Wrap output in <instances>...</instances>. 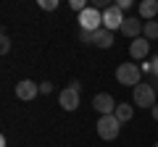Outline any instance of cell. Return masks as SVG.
<instances>
[{
  "instance_id": "6da1fadb",
  "label": "cell",
  "mask_w": 158,
  "mask_h": 147,
  "mask_svg": "<svg viewBox=\"0 0 158 147\" xmlns=\"http://www.w3.org/2000/svg\"><path fill=\"white\" fill-rule=\"evenodd\" d=\"M116 81L121 87H132V89H135L142 81V68L137 66V63H121V66L116 68Z\"/></svg>"
},
{
  "instance_id": "7a4b0ae2",
  "label": "cell",
  "mask_w": 158,
  "mask_h": 147,
  "mask_svg": "<svg viewBox=\"0 0 158 147\" xmlns=\"http://www.w3.org/2000/svg\"><path fill=\"white\" fill-rule=\"evenodd\" d=\"M118 131H121V121L116 118V116H100L98 118V137L106 142H113L118 137Z\"/></svg>"
},
{
  "instance_id": "3957f363",
  "label": "cell",
  "mask_w": 158,
  "mask_h": 147,
  "mask_svg": "<svg viewBox=\"0 0 158 147\" xmlns=\"http://www.w3.org/2000/svg\"><path fill=\"white\" fill-rule=\"evenodd\" d=\"M132 100H135V105L150 108V110H153V105H156V89H153L148 81H140V84L132 89Z\"/></svg>"
},
{
  "instance_id": "277c9868",
  "label": "cell",
  "mask_w": 158,
  "mask_h": 147,
  "mask_svg": "<svg viewBox=\"0 0 158 147\" xmlns=\"http://www.w3.org/2000/svg\"><path fill=\"white\" fill-rule=\"evenodd\" d=\"M79 29H85V32H98L103 29V13L98 8H85V11L79 13Z\"/></svg>"
},
{
  "instance_id": "5b68a950",
  "label": "cell",
  "mask_w": 158,
  "mask_h": 147,
  "mask_svg": "<svg viewBox=\"0 0 158 147\" xmlns=\"http://www.w3.org/2000/svg\"><path fill=\"white\" fill-rule=\"evenodd\" d=\"M124 13H121V8L116 6H108L106 11H103V29H108V32H116V29L124 26Z\"/></svg>"
},
{
  "instance_id": "8992f818",
  "label": "cell",
  "mask_w": 158,
  "mask_h": 147,
  "mask_svg": "<svg viewBox=\"0 0 158 147\" xmlns=\"http://www.w3.org/2000/svg\"><path fill=\"white\" fill-rule=\"evenodd\" d=\"M116 105H118V102L113 100L108 92H100V95L92 97V108H95L100 116H113V113H116Z\"/></svg>"
},
{
  "instance_id": "52a82bcc",
  "label": "cell",
  "mask_w": 158,
  "mask_h": 147,
  "mask_svg": "<svg viewBox=\"0 0 158 147\" xmlns=\"http://www.w3.org/2000/svg\"><path fill=\"white\" fill-rule=\"evenodd\" d=\"M37 95H40V84H37V81L24 79V81H19V84H16V97H19V100L29 102V100H34Z\"/></svg>"
},
{
  "instance_id": "ba28073f",
  "label": "cell",
  "mask_w": 158,
  "mask_h": 147,
  "mask_svg": "<svg viewBox=\"0 0 158 147\" xmlns=\"http://www.w3.org/2000/svg\"><path fill=\"white\" fill-rule=\"evenodd\" d=\"M58 105H61L63 110H77L79 108V92L71 89V87H63V89L58 92Z\"/></svg>"
},
{
  "instance_id": "9c48e42d",
  "label": "cell",
  "mask_w": 158,
  "mask_h": 147,
  "mask_svg": "<svg viewBox=\"0 0 158 147\" xmlns=\"http://www.w3.org/2000/svg\"><path fill=\"white\" fill-rule=\"evenodd\" d=\"M129 55L135 58V61H145V58L150 55V42H148L145 37H137V40H132V45H129Z\"/></svg>"
},
{
  "instance_id": "30bf717a",
  "label": "cell",
  "mask_w": 158,
  "mask_h": 147,
  "mask_svg": "<svg viewBox=\"0 0 158 147\" xmlns=\"http://www.w3.org/2000/svg\"><path fill=\"white\" fill-rule=\"evenodd\" d=\"M142 29H145V21H142V18H127L124 26H121V34H124V37H132V40H137V37L142 34Z\"/></svg>"
},
{
  "instance_id": "8fae6325",
  "label": "cell",
  "mask_w": 158,
  "mask_h": 147,
  "mask_svg": "<svg viewBox=\"0 0 158 147\" xmlns=\"http://www.w3.org/2000/svg\"><path fill=\"white\" fill-rule=\"evenodd\" d=\"M137 13H140V18H145V21H153V18L158 16V0H142L140 6H137Z\"/></svg>"
},
{
  "instance_id": "7c38bea8",
  "label": "cell",
  "mask_w": 158,
  "mask_h": 147,
  "mask_svg": "<svg viewBox=\"0 0 158 147\" xmlns=\"http://www.w3.org/2000/svg\"><path fill=\"white\" fill-rule=\"evenodd\" d=\"M95 45L103 47V50H108V47L113 45V32H108V29H98V32H95Z\"/></svg>"
},
{
  "instance_id": "4fadbf2b",
  "label": "cell",
  "mask_w": 158,
  "mask_h": 147,
  "mask_svg": "<svg viewBox=\"0 0 158 147\" xmlns=\"http://www.w3.org/2000/svg\"><path fill=\"white\" fill-rule=\"evenodd\" d=\"M113 116H116L121 124H127V121H132V116H135V108H132L129 102H118V105H116V113H113Z\"/></svg>"
},
{
  "instance_id": "5bb4252c",
  "label": "cell",
  "mask_w": 158,
  "mask_h": 147,
  "mask_svg": "<svg viewBox=\"0 0 158 147\" xmlns=\"http://www.w3.org/2000/svg\"><path fill=\"white\" fill-rule=\"evenodd\" d=\"M142 37L148 42L158 40V21H145V29H142Z\"/></svg>"
},
{
  "instance_id": "9a60e30c",
  "label": "cell",
  "mask_w": 158,
  "mask_h": 147,
  "mask_svg": "<svg viewBox=\"0 0 158 147\" xmlns=\"http://www.w3.org/2000/svg\"><path fill=\"white\" fill-rule=\"evenodd\" d=\"M79 40H82V45H95V32H85V29H79Z\"/></svg>"
},
{
  "instance_id": "2e32d148",
  "label": "cell",
  "mask_w": 158,
  "mask_h": 147,
  "mask_svg": "<svg viewBox=\"0 0 158 147\" xmlns=\"http://www.w3.org/2000/svg\"><path fill=\"white\" fill-rule=\"evenodd\" d=\"M37 6L42 8V11H56V8H58V0H37Z\"/></svg>"
},
{
  "instance_id": "e0dca14e",
  "label": "cell",
  "mask_w": 158,
  "mask_h": 147,
  "mask_svg": "<svg viewBox=\"0 0 158 147\" xmlns=\"http://www.w3.org/2000/svg\"><path fill=\"white\" fill-rule=\"evenodd\" d=\"M0 53H3V55H8V53H11V37H8V34H3V37H0Z\"/></svg>"
},
{
  "instance_id": "ac0fdd59",
  "label": "cell",
  "mask_w": 158,
  "mask_h": 147,
  "mask_svg": "<svg viewBox=\"0 0 158 147\" xmlns=\"http://www.w3.org/2000/svg\"><path fill=\"white\" fill-rule=\"evenodd\" d=\"M69 6H71V11H77V13H82L85 8H90V6H87V0H71Z\"/></svg>"
},
{
  "instance_id": "d6986e66",
  "label": "cell",
  "mask_w": 158,
  "mask_h": 147,
  "mask_svg": "<svg viewBox=\"0 0 158 147\" xmlns=\"http://www.w3.org/2000/svg\"><path fill=\"white\" fill-rule=\"evenodd\" d=\"M53 92V81H40V95H50Z\"/></svg>"
},
{
  "instance_id": "ffe728a7",
  "label": "cell",
  "mask_w": 158,
  "mask_h": 147,
  "mask_svg": "<svg viewBox=\"0 0 158 147\" xmlns=\"http://www.w3.org/2000/svg\"><path fill=\"white\" fill-rule=\"evenodd\" d=\"M113 6H116V8H121V11H129V8H132V0H116Z\"/></svg>"
},
{
  "instance_id": "44dd1931",
  "label": "cell",
  "mask_w": 158,
  "mask_h": 147,
  "mask_svg": "<svg viewBox=\"0 0 158 147\" xmlns=\"http://www.w3.org/2000/svg\"><path fill=\"white\" fill-rule=\"evenodd\" d=\"M150 76H158V55L150 58Z\"/></svg>"
},
{
  "instance_id": "7402d4cb",
  "label": "cell",
  "mask_w": 158,
  "mask_h": 147,
  "mask_svg": "<svg viewBox=\"0 0 158 147\" xmlns=\"http://www.w3.org/2000/svg\"><path fill=\"white\" fill-rule=\"evenodd\" d=\"M69 87H71V89H77V92H82V84H79V79H71V81H69Z\"/></svg>"
},
{
  "instance_id": "603a6c76",
  "label": "cell",
  "mask_w": 158,
  "mask_h": 147,
  "mask_svg": "<svg viewBox=\"0 0 158 147\" xmlns=\"http://www.w3.org/2000/svg\"><path fill=\"white\" fill-rule=\"evenodd\" d=\"M148 84H150V87H153V89H156V92H158V76H150V81H148Z\"/></svg>"
},
{
  "instance_id": "cb8c5ba5",
  "label": "cell",
  "mask_w": 158,
  "mask_h": 147,
  "mask_svg": "<svg viewBox=\"0 0 158 147\" xmlns=\"http://www.w3.org/2000/svg\"><path fill=\"white\" fill-rule=\"evenodd\" d=\"M150 113H153V118L158 121V105H153V110H150Z\"/></svg>"
},
{
  "instance_id": "d4e9b609",
  "label": "cell",
  "mask_w": 158,
  "mask_h": 147,
  "mask_svg": "<svg viewBox=\"0 0 158 147\" xmlns=\"http://www.w3.org/2000/svg\"><path fill=\"white\" fill-rule=\"evenodd\" d=\"M153 147H158V142H156V145H153Z\"/></svg>"
}]
</instances>
